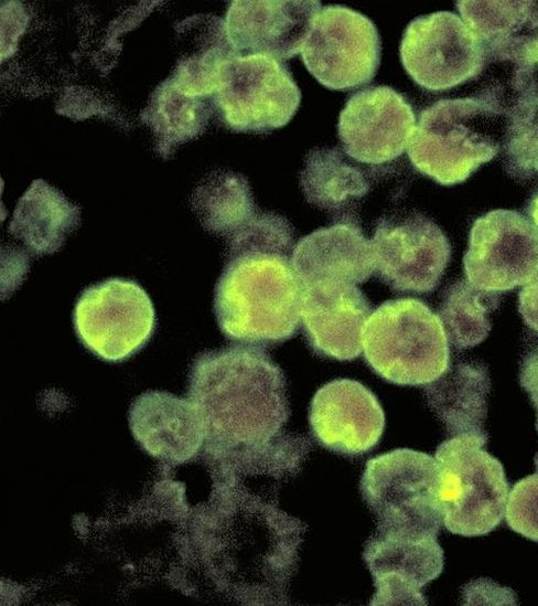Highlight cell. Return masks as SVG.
<instances>
[{"instance_id":"obj_9","label":"cell","mask_w":538,"mask_h":606,"mask_svg":"<svg viewBox=\"0 0 538 606\" xmlns=\"http://www.w3.org/2000/svg\"><path fill=\"white\" fill-rule=\"evenodd\" d=\"M380 54V38L373 21L340 4L321 9L301 51L306 70L333 91L369 83L379 67Z\"/></svg>"},{"instance_id":"obj_12","label":"cell","mask_w":538,"mask_h":606,"mask_svg":"<svg viewBox=\"0 0 538 606\" xmlns=\"http://www.w3.org/2000/svg\"><path fill=\"white\" fill-rule=\"evenodd\" d=\"M463 267L465 278L482 290L525 285L538 272V228L515 210L487 212L471 227Z\"/></svg>"},{"instance_id":"obj_5","label":"cell","mask_w":538,"mask_h":606,"mask_svg":"<svg viewBox=\"0 0 538 606\" xmlns=\"http://www.w3.org/2000/svg\"><path fill=\"white\" fill-rule=\"evenodd\" d=\"M487 439V434L454 436L435 450L441 513L451 533L486 535L505 515L509 487L501 461L484 449Z\"/></svg>"},{"instance_id":"obj_32","label":"cell","mask_w":538,"mask_h":606,"mask_svg":"<svg viewBox=\"0 0 538 606\" xmlns=\"http://www.w3.org/2000/svg\"><path fill=\"white\" fill-rule=\"evenodd\" d=\"M537 410V423H536V428H537V432H538V406L536 407Z\"/></svg>"},{"instance_id":"obj_23","label":"cell","mask_w":538,"mask_h":606,"mask_svg":"<svg viewBox=\"0 0 538 606\" xmlns=\"http://www.w3.org/2000/svg\"><path fill=\"white\" fill-rule=\"evenodd\" d=\"M300 184L305 200L336 214L352 210L364 198L370 182L364 170L340 148H315L304 159Z\"/></svg>"},{"instance_id":"obj_20","label":"cell","mask_w":538,"mask_h":606,"mask_svg":"<svg viewBox=\"0 0 538 606\" xmlns=\"http://www.w3.org/2000/svg\"><path fill=\"white\" fill-rule=\"evenodd\" d=\"M463 21L483 44L485 62L535 67L538 1H456Z\"/></svg>"},{"instance_id":"obj_19","label":"cell","mask_w":538,"mask_h":606,"mask_svg":"<svg viewBox=\"0 0 538 606\" xmlns=\"http://www.w3.org/2000/svg\"><path fill=\"white\" fill-rule=\"evenodd\" d=\"M129 425L149 454L172 463L191 459L205 440L204 426L193 403L164 391L137 396L129 410Z\"/></svg>"},{"instance_id":"obj_16","label":"cell","mask_w":538,"mask_h":606,"mask_svg":"<svg viewBox=\"0 0 538 606\" xmlns=\"http://www.w3.org/2000/svg\"><path fill=\"white\" fill-rule=\"evenodd\" d=\"M372 312L370 302L355 285L316 283L303 288L300 309L303 333L321 357L340 361L357 358Z\"/></svg>"},{"instance_id":"obj_21","label":"cell","mask_w":538,"mask_h":606,"mask_svg":"<svg viewBox=\"0 0 538 606\" xmlns=\"http://www.w3.org/2000/svg\"><path fill=\"white\" fill-rule=\"evenodd\" d=\"M491 381L487 368L477 361L452 364L427 384V404L451 436L487 434L484 423Z\"/></svg>"},{"instance_id":"obj_13","label":"cell","mask_w":538,"mask_h":606,"mask_svg":"<svg viewBox=\"0 0 538 606\" xmlns=\"http://www.w3.org/2000/svg\"><path fill=\"white\" fill-rule=\"evenodd\" d=\"M416 128L406 97L390 86L353 94L342 109L337 135L344 152L357 162L383 164L402 155Z\"/></svg>"},{"instance_id":"obj_29","label":"cell","mask_w":538,"mask_h":606,"mask_svg":"<svg viewBox=\"0 0 538 606\" xmlns=\"http://www.w3.org/2000/svg\"><path fill=\"white\" fill-rule=\"evenodd\" d=\"M519 383L528 393L535 407L538 406V344L524 357L519 370Z\"/></svg>"},{"instance_id":"obj_26","label":"cell","mask_w":538,"mask_h":606,"mask_svg":"<svg viewBox=\"0 0 538 606\" xmlns=\"http://www.w3.org/2000/svg\"><path fill=\"white\" fill-rule=\"evenodd\" d=\"M502 150L504 168L513 179L538 176V94L519 102L507 116Z\"/></svg>"},{"instance_id":"obj_6","label":"cell","mask_w":538,"mask_h":606,"mask_svg":"<svg viewBox=\"0 0 538 606\" xmlns=\"http://www.w3.org/2000/svg\"><path fill=\"white\" fill-rule=\"evenodd\" d=\"M361 491L375 515L376 531L438 536L443 519L434 457L398 448L370 458Z\"/></svg>"},{"instance_id":"obj_14","label":"cell","mask_w":538,"mask_h":606,"mask_svg":"<svg viewBox=\"0 0 538 606\" xmlns=\"http://www.w3.org/2000/svg\"><path fill=\"white\" fill-rule=\"evenodd\" d=\"M363 556L376 588L370 605H427L420 589L443 570V551L437 536L375 530Z\"/></svg>"},{"instance_id":"obj_10","label":"cell","mask_w":538,"mask_h":606,"mask_svg":"<svg viewBox=\"0 0 538 606\" xmlns=\"http://www.w3.org/2000/svg\"><path fill=\"white\" fill-rule=\"evenodd\" d=\"M404 68L420 87L443 92L475 79L485 63L482 42L455 13L438 11L417 17L400 43Z\"/></svg>"},{"instance_id":"obj_8","label":"cell","mask_w":538,"mask_h":606,"mask_svg":"<svg viewBox=\"0 0 538 606\" xmlns=\"http://www.w3.org/2000/svg\"><path fill=\"white\" fill-rule=\"evenodd\" d=\"M75 332L95 355L120 362L142 349L153 334L155 311L134 280L108 278L83 289L73 311Z\"/></svg>"},{"instance_id":"obj_28","label":"cell","mask_w":538,"mask_h":606,"mask_svg":"<svg viewBox=\"0 0 538 606\" xmlns=\"http://www.w3.org/2000/svg\"><path fill=\"white\" fill-rule=\"evenodd\" d=\"M518 310L525 323L538 332V272L520 289Z\"/></svg>"},{"instance_id":"obj_25","label":"cell","mask_w":538,"mask_h":606,"mask_svg":"<svg viewBox=\"0 0 538 606\" xmlns=\"http://www.w3.org/2000/svg\"><path fill=\"white\" fill-rule=\"evenodd\" d=\"M498 293L482 290L466 278L448 287L439 307V318L448 340L456 349L472 348L489 333V315L499 306Z\"/></svg>"},{"instance_id":"obj_1","label":"cell","mask_w":538,"mask_h":606,"mask_svg":"<svg viewBox=\"0 0 538 606\" xmlns=\"http://www.w3.org/2000/svg\"><path fill=\"white\" fill-rule=\"evenodd\" d=\"M187 395L209 444L250 455L258 471L278 482L299 472L311 443L282 433L290 416L286 378L260 347L239 343L197 354Z\"/></svg>"},{"instance_id":"obj_11","label":"cell","mask_w":538,"mask_h":606,"mask_svg":"<svg viewBox=\"0 0 538 606\" xmlns=\"http://www.w3.org/2000/svg\"><path fill=\"white\" fill-rule=\"evenodd\" d=\"M372 243L376 275L400 293L432 291L451 257L442 230L418 212L383 216Z\"/></svg>"},{"instance_id":"obj_7","label":"cell","mask_w":538,"mask_h":606,"mask_svg":"<svg viewBox=\"0 0 538 606\" xmlns=\"http://www.w3.org/2000/svg\"><path fill=\"white\" fill-rule=\"evenodd\" d=\"M216 93L223 121L237 132L266 134L283 127L301 102V92L287 64L265 54L228 60Z\"/></svg>"},{"instance_id":"obj_31","label":"cell","mask_w":538,"mask_h":606,"mask_svg":"<svg viewBox=\"0 0 538 606\" xmlns=\"http://www.w3.org/2000/svg\"><path fill=\"white\" fill-rule=\"evenodd\" d=\"M535 57H536V63H538V41H537V45H536Z\"/></svg>"},{"instance_id":"obj_17","label":"cell","mask_w":538,"mask_h":606,"mask_svg":"<svg viewBox=\"0 0 538 606\" xmlns=\"http://www.w3.org/2000/svg\"><path fill=\"white\" fill-rule=\"evenodd\" d=\"M321 1H233L226 23L236 52L278 60L297 55L321 11Z\"/></svg>"},{"instance_id":"obj_2","label":"cell","mask_w":538,"mask_h":606,"mask_svg":"<svg viewBox=\"0 0 538 606\" xmlns=\"http://www.w3.org/2000/svg\"><path fill=\"white\" fill-rule=\"evenodd\" d=\"M293 248L290 222L275 212H259L227 238L214 290L216 321L226 338L260 347L297 333L303 287L292 266Z\"/></svg>"},{"instance_id":"obj_30","label":"cell","mask_w":538,"mask_h":606,"mask_svg":"<svg viewBox=\"0 0 538 606\" xmlns=\"http://www.w3.org/2000/svg\"><path fill=\"white\" fill-rule=\"evenodd\" d=\"M526 212L528 214V219L538 228V188L535 191V193L531 195L529 203L527 205Z\"/></svg>"},{"instance_id":"obj_15","label":"cell","mask_w":538,"mask_h":606,"mask_svg":"<svg viewBox=\"0 0 538 606\" xmlns=\"http://www.w3.org/2000/svg\"><path fill=\"white\" fill-rule=\"evenodd\" d=\"M309 422L321 445L342 455L356 456L378 443L385 415L377 397L365 385L337 379L314 394Z\"/></svg>"},{"instance_id":"obj_3","label":"cell","mask_w":538,"mask_h":606,"mask_svg":"<svg viewBox=\"0 0 538 606\" xmlns=\"http://www.w3.org/2000/svg\"><path fill=\"white\" fill-rule=\"evenodd\" d=\"M506 118L473 97L424 108L407 147L412 166L441 185L464 182L502 147Z\"/></svg>"},{"instance_id":"obj_22","label":"cell","mask_w":538,"mask_h":606,"mask_svg":"<svg viewBox=\"0 0 538 606\" xmlns=\"http://www.w3.org/2000/svg\"><path fill=\"white\" fill-rule=\"evenodd\" d=\"M79 214L62 192L36 180L19 200L9 232L33 254H50L78 226Z\"/></svg>"},{"instance_id":"obj_27","label":"cell","mask_w":538,"mask_h":606,"mask_svg":"<svg viewBox=\"0 0 538 606\" xmlns=\"http://www.w3.org/2000/svg\"><path fill=\"white\" fill-rule=\"evenodd\" d=\"M534 463L536 472L513 486L506 501L505 518L513 531L538 542V453Z\"/></svg>"},{"instance_id":"obj_24","label":"cell","mask_w":538,"mask_h":606,"mask_svg":"<svg viewBox=\"0 0 538 606\" xmlns=\"http://www.w3.org/2000/svg\"><path fill=\"white\" fill-rule=\"evenodd\" d=\"M193 210L207 231L227 238L259 213L247 179L232 171L215 172L203 182L193 195Z\"/></svg>"},{"instance_id":"obj_18","label":"cell","mask_w":538,"mask_h":606,"mask_svg":"<svg viewBox=\"0 0 538 606\" xmlns=\"http://www.w3.org/2000/svg\"><path fill=\"white\" fill-rule=\"evenodd\" d=\"M292 266L303 288L362 284L375 273L373 243L354 220H342L302 237L293 248Z\"/></svg>"},{"instance_id":"obj_4","label":"cell","mask_w":538,"mask_h":606,"mask_svg":"<svg viewBox=\"0 0 538 606\" xmlns=\"http://www.w3.org/2000/svg\"><path fill=\"white\" fill-rule=\"evenodd\" d=\"M362 345L372 369L399 385H427L449 368V340L439 316L422 301L381 304L365 323Z\"/></svg>"}]
</instances>
